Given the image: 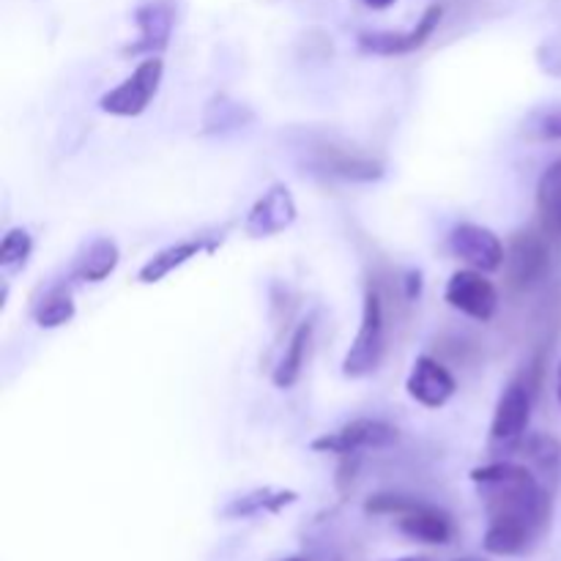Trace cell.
<instances>
[{
	"label": "cell",
	"instance_id": "obj_1",
	"mask_svg": "<svg viewBox=\"0 0 561 561\" xmlns=\"http://www.w3.org/2000/svg\"><path fill=\"white\" fill-rule=\"evenodd\" d=\"M488 515L482 548L493 557H524L551 526L553 491L526 463L493 460L471 471Z\"/></svg>",
	"mask_w": 561,
	"mask_h": 561
},
{
	"label": "cell",
	"instance_id": "obj_2",
	"mask_svg": "<svg viewBox=\"0 0 561 561\" xmlns=\"http://www.w3.org/2000/svg\"><path fill=\"white\" fill-rule=\"evenodd\" d=\"M383 356H387V305H383L378 283H370L365 288V301H362L359 332H356V340L343 359V376H373L381 367Z\"/></svg>",
	"mask_w": 561,
	"mask_h": 561
},
{
	"label": "cell",
	"instance_id": "obj_3",
	"mask_svg": "<svg viewBox=\"0 0 561 561\" xmlns=\"http://www.w3.org/2000/svg\"><path fill=\"white\" fill-rule=\"evenodd\" d=\"M535 383L529 378H518V381L507 383V389L499 398L496 411H493L491 422V453L493 455H510L518 453L520 442L529 433L531 422V405H535Z\"/></svg>",
	"mask_w": 561,
	"mask_h": 561
},
{
	"label": "cell",
	"instance_id": "obj_4",
	"mask_svg": "<svg viewBox=\"0 0 561 561\" xmlns=\"http://www.w3.org/2000/svg\"><path fill=\"white\" fill-rule=\"evenodd\" d=\"M162 77L164 60L159 55H148L124 82H118L113 91H107L99 99V110L115 115V118H137L157 99L159 88H162Z\"/></svg>",
	"mask_w": 561,
	"mask_h": 561
},
{
	"label": "cell",
	"instance_id": "obj_5",
	"mask_svg": "<svg viewBox=\"0 0 561 561\" xmlns=\"http://www.w3.org/2000/svg\"><path fill=\"white\" fill-rule=\"evenodd\" d=\"M392 444H398V427L381 420H354L348 425L337 427V431L318 436L310 447L316 453H329L345 458V455L370 453V449H387Z\"/></svg>",
	"mask_w": 561,
	"mask_h": 561
},
{
	"label": "cell",
	"instance_id": "obj_6",
	"mask_svg": "<svg viewBox=\"0 0 561 561\" xmlns=\"http://www.w3.org/2000/svg\"><path fill=\"white\" fill-rule=\"evenodd\" d=\"M504 268L513 288L526 290L540 283L551 268V247L546 236L535 230H520L510 239L507 255H504Z\"/></svg>",
	"mask_w": 561,
	"mask_h": 561
},
{
	"label": "cell",
	"instance_id": "obj_7",
	"mask_svg": "<svg viewBox=\"0 0 561 561\" xmlns=\"http://www.w3.org/2000/svg\"><path fill=\"white\" fill-rule=\"evenodd\" d=\"M444 299L453 310L463 312V316L474 318V321L488 323L499 310V290L485 272L477 268H460L449 277L447 288H444Z\"/></svg>",
	"mask_w": 561,
	"mask_h": 561
},
{
	"label": "cell",
	"instance_id": "obj_8",
	"mask_svg": "<svg viewBox=\"0 0 561 561\" xmlns=\"http://www.w3.org/2000/svg\"><path fill=\"white\" fill-rule=\"evenodd\" d=\"M447 247L455 257L485 274L499 272L504 266V255H507L502 239L491 228H482L477 222L455 225L447 236Z\"/></svg>",
	"mask_w": 561,
	"mask_h": 561
},
{
	"label": "cell",
	"instance_id": "obj_9",
	"mask_svg": "<svg viewBox=\"0 0 561 561\" xmlns=\"http://www.w3.org/2000/svg\"><path fill=\"white\" fill-rule=\"evenodd\" d=\"M444 20V5L433 3L427 5L425 14L420 16L411 31H367L359 33V47L370 55H383V58H394V55H409L425 47L438 31Z\"/></svg>",
	"mask_w": 561,
	"mask_h": 561
},
{
	"label": "cell",
	"instance_id": "obj_10",
	"mask_svg": "<svg viewBox=\"0 0 561 561\" xmlns=\"http://www.w3.org/2000/svg\"><path fill=\"white\" fill-rule=\"evenodd\" d=\"M296 201L285 184H272L247 211L244 233L252 239H268L296 222Z\"/></svg>",
	"mask_w": 561,
	"mask_h": 561
},
{
	"label": "cell",
	"instance_id": "obj_11",
	"mask_svg": "<svg viewBox=\"0 0 561 561\" xmlns=\"http://www.w3.org/2000/svg\"><path fill=\"white\" fill-rule=\"evenodd\" d=\"M405 389H409L411 400H416V403L425 405V409L436 411L444 409V405L455 398L458 381H455V376L442 365V362L422 354L416 356L414 367H411Z\"/></svg>",
	"mask_w": 561,
	"mask_h": 561
},
{
	"label": "cell",
	"instance_id": "obj_12",
	"mask_svg": "<svg viewBox=\"0 0 561 561\" xmlns=\"http://www.w3.org/2000/svg\"><path fill=\"white\" fill-rule=\"evenodd\" d=\"M135 25L140 31L135 44L126 47L129 55H159L168 49L170 36L175 25V3L173 0H146L137 5Z\"/></svg>",
	"mask_w": 561,
	"mask_h": 561
},
{
	"label": "cell",
	"instance_id": "obj_13",
	"mask_svg": "<svg viewBox=\"0 0 561 561\" xmlns=\"http://www.w3.org/2000/svg\"><path fill=\"white\" fill-rule=\"evenodd\" d=\"M222 241V236H195V239H184L175 241V244H168L164 250L153 252L142 268L137 272V279L142 285H157L162 283L168 274H173L175 268H181L184 263H190L192 257H197L201 252H214Z\"/></svg>",
	"mask_w": 561,
	"mask_h": 561
},
{
	"label": "cell",
	"instance_id": "obj_14",
	"mask_svg": "<svg viewBox=\"0 0 561 561\" xmlns=\"http://www.w3.org/2000/svg\"><path fill=\"white\" fill-rule=\"evenodd\" d=\"M398 529L409 540L425 542V546H447L455 537V524L444 510L416 499L414 507L398 518Z\"/></svg>",
	"mask_w": 561,
	"mask_h": 561
},
{
	"label": "cell",
	"instance_id": "obj_15",
	"mask_svg": "<svg viewBox=\"0 0 561 561\" xmlns=\"http://www.w3.org/2000/svg\"><path fill=\"white\" fill-rule=\"evenodd\" d=\"M316 168L329 175H337L345 181H378L383 175V164L378 159L365 157V153L348 151L340 146H321L316 148Z\"/></svg>",
	"mask_w": 561,
	"mask_h": 561
},
{
	"label": "cell",
	"instance_id": "obj_16",
	"mask_svg": "<svg viewBox=\"0 0 561 561\" xmlns=\"http://www.w3.org/2000/svg\"><path fill=\"white\" fill-rule=\"evenodd\" d=\"M121 250L113 239H93L91 244L82 247L80 255L75 257V266H71L69 279L77 283H104L110 274L118 268Z\"/></svg>",
	"mask_w": 561,
	"mask_h": 561
},
{
	"label": "cell",
	"instance_id": "obj_17",
	"mask_svg": "<svg viewBox=\"0 0 561 561\" xmlns=\"http://www.w3.org/2000/svg\"><path fill=\"white\" fill-rule=\"evenodd\" d=\"M518 453L524 455L526 466L546 482L548 488H557L559 485V477H561V444L548 433H531L520 442Z\"/></svg>",
	"mask_w": 561,
	"mask_h": 561
},
{
	"label": "cell",
	"instance_id": "obj_18",
	"mask_svg": "<svg viewBox=\"0 0 561 561\" xmlns=\"http://www.w3.org/2000/svg\"><path fill=\"white\" fill-rule=\"evenodd\" d=\"M312 332H316V316L301 321L299 327H296V332L290 334L283 359H279V365L274 367V376H272L274 387L277 389H290L299 383L301 370H305V362H307V351H310V343H312Z\"/></svg>",
	"mask_w": 561,
	"mask_h": 561
},
{
	"label": "cell",
	"instance_id": "obj_19",
	"mask_svg": "<svg viewBox=\"0 0 561 561\" xmlns=\"http://www.w3.org/2000/svg\"><path fill=\"white\" fill-rule=\"evenodd\" d=\"M294 491H277V488H257V491L244 493V496L233 499L228 507L222 510L225 518H255V515H277L285 507L296 502Z\"/></svg>",
	"mask_w": 561,
	"mask_h": 561
},
{
	"label": "cell",
	"instance_id": "obj_20",
	"mask_svg": "<svg viewBox=\"0 0 561 561\" xmlns=\"http://www.w3.org/2000/svg\"><path fill=\"white\" fill-rule=\"evenodd\" d=\"M75 312L77 307L75 299H71L69 283H58L36 301V307H33V321L42 329H58L66 327L75 318Z\"/></svg>",
	"mask_w": 561,
	"mask_h": 561
},
{
	"label": "cell",
	"instance_id": "obj_21",
	"mask_svg": "<svg viewBox=\"0 0 561 561\" xmlns=\"http://www.w3.org/2000/svg\"><path fill=\"white\" fill-rule=\"evenodd\" d=\"M537 208L551 233H561V157L537 181Z\"/></svg>",
	"mask_w": 561,
	"mask_h": 561
},
{
	"label": "cell",
	"instance_id": "obj_22",
	"mask_svg": "<svg viewBox=\"0 0 561 561\" xmlns=\"http://www.w3.org/2000/svg\"><path fill=\"white\" fill-rule=\"evenodd\" d=\"M33 252V239L25 228H11L0 241V266L22 268Z\"/></svg>",
	"mask_w": 561,
	"mask_h": 561
},
{
	"label": "cell",
	"instance_id": "obj_23",
	"mask_svg": "<svg viewBox=\"0 0 561 561\" xmlns=\"http://www.w3.org/2000/svg\"><path fill=\"white\" fill-rule=\"evenodd\" d=\"M416 504L414 496H403V493H376V496L367 499L365 510L370 515H394L400 518L403 513H409Z\"/></svg>",
	"mask_w": 561,
	"mask_h": 561
},
{
	"label": "cell",
	"instance_id": "obj_24",
	"mask_svg": "<svg viewBox=\"0 0 561 561\" xmlns=\"http://www.w3.org/2000/svg\"><path fill=\"white\" fill-rule=\"evenodd\" d=\"M535 135L540 137V140H561V107L548 110V113H542L540 118H537Z\"/></svg>",
	"mask_w": 561,
	"mask_h": 561
},
{
	"label": "cell",
	"instance_id": "obj_25",
	"mask_svg": "<svg viewBox=\"0 0 561 561\" xmlns=\"http://www.w3.org/2000/svg\"><path fill=\"white\" fill-rule=\"evenodd\" d=\"M362 3H365L367 9L383 11V9H389V5H394V3H398V0H362Z\"/></svg>",
	"mask_w": 561,
	"mask_h": 561
},
{
	"label": "cell",
	"instance_id": "obj_26",
	"mask_svg": "<svg viewBox=\"0 0 561 561\" xmlns=\"http://www.w3.org/2000/svg\"><path fill=\"white\" fill-rule=\"evenodd\" d=\"M398 561H433V559H427V557H405V559H398Z\"/></svg>",
	"mask_w": 561,
	"mask_h": 561
},
{
	"label": "cell",
	"instance_id": "obj_27",
	"mask_svg": "<svg viewBox=\"0 0 561 561\" xmlns=\"http://www.w3.org/2000/svg\"><path fill=\"white\" fill-rule=\"evenodd\" d=\"M285 561H307L305 557H290V559H285Z\"/></svg>",
	"mask_w": 561,
	"mask_h": 561
},
{
	"label": "cell",
	"instance_id": "obj_28",
	"mask_svg": "<svg viewBox=\"0 0 561 561\" xmlns=\"http://www.w3.org/2000/svg\"><path fill=\"white\" fill-rule=\"evenodd\" d=\"M559 387H561V365H559Z\"/></svg>",
	"mask_w": 561,
	"mask_h": 561
},
{
	"label": "cell",
	"instance_id": "obj_29",
	"mask_svg": "<svg viewBox=\"0 0 561 561\" xmlns=\"http://www.w3.org/2000/svg\"><path fill=\"white\" fill-rule=\"evenodd\" d=\"M455 561H474V559H455Z\"/></svg>",
	"mask_w": 561,
	"mask_h": 561
},
{
	"label": "cell",
	"instance_id": "obj_30",
	"mask_svg": "<svg viewBox=\"0 0 561 561\" xmlns=\"http://www.w3.org/2000/svg\"><path fill=\"white\" fill-rule=\"evenodd\" d=\"M559 403H561V387H559Z\"/></svg>",
	"mask_w": 561,
	"mask_h": 561
}]
</instances>
